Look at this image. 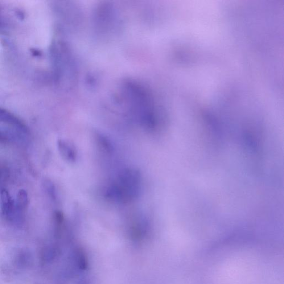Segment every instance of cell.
<instances>
[{
    "label": "cell",
    "mask_w": 284,
    "mask_h": 284,
    "mask_svg": "<svg viewBox=\"0 0 284 284\" xmlns=\"http://www.w3.org/2000/svg\"><path fill=\"white\" fill-rule=\"evenodd\" d=\"M141 174L134 168L124 169L107 188L106 196L115 202L126 204L133 202L141 190Z\"/></svg>",
    "instance_id": "obj_1"
},
{
    "label": "cell",
    "mask_w": 284,
    "mask_h": 284,
    "mask_svg": "<svg viewBox=\"0 0 284 284\" xmlns=\"http://www.w3.org/2000/svg\"><path fill=\"white\" fill-rule=\"evenodd\" d=\"M3 139V135L1 134V133H0V141H1V140Z\"/></svg>",
    "instance_id": "obj_8"
},
{
    "label": "cell",
    "mask_w": 284,
    "mask_h": 284,
    "mask_svg": "<svg viewBox=\"0 0 284 284\" xmlns=\"http://www.w3.org/2000/svg\"><path fill=\"white\" fill-rule=\"evenodd\" d=\"M28 204L27 193L24 189H20L16 197V209L17 211L22 212L27 207Z\"/></svg>",
    "instance_id": "obj_5"
},
{
    "label": "cell",
    "mask_w": 284,
    "mask_h": 284,
    "mask_svg": "<svg viewBox=\"0 0 284 284\" xmlns=\"http://www.w3.org/2000/svg\"><path fill=\"white\" fill-rule=\"evenodd\" d=\"M32 54L35 56H40L41 55L40 52L38 49H32L31 50Z\"/></svg>",
    "instance_id": "obj_7"
},
{
    "label": "cell",
    "mask_w": 284,
    "mask_h": 284,
    "mask_svg": "<svg viewBox=\"0 0 284 284\" xmlns=\"http://www.w3.org/2000/svg\"><path fill=\"white\" fill-rule=\"evenodd\" d=\"M58 148L62 157L68 162L76 161L77 152L72 144L65 140L60 139L58 141Z\"/></svg>",
    "instance_id": "obj_3"
},
{
    "label": "cell",
    "mask_w": 284,
    "mask_h": 284,
    "mask_svg": "<svg viewBox=\"0 0 284 284\" xmlns=\"http://www.w3.org/2000/svg\"><path fill=\"white\" fill-rule=\"evenodd\" d=\"M1 211L2 216L9 219L16 211L15 201L6 189H2L1 192Z\"/></svg>",
    "instance_id": "obj_2"
},
{
    "label": "cell",
    "mask_w": 284,
    "mask_h": 284,
    "mask_svg": "<svg viewBox=\"0 0 284 284\" xmlns=\"http://www.w3.org/2000/svg\"><path fill=\"white\" fill-rule=\"evenodd\" d=\"M98 144L102 149L107 153H111L113 150L112 144L109 139L102 135H99L97 138Z\"/></svg>",
    "instance_id": "obj_6"
},
{
    "label": "cell",
    "mask_w": 284,
    "mask_h": 284,
    "mask_svg": "<svg viewBox=\"0 0 284 284\" xmlns=\"http://www.w3.org/2000/svg\"><path fill=\"white\" fill-rule=\"evenodd\" d=\"M0 122L8 123L22 131H26V127L19 118L9 111L0 108Z\"/></svg>",
    "instance_id": "obj_4"
}]
</instances>
